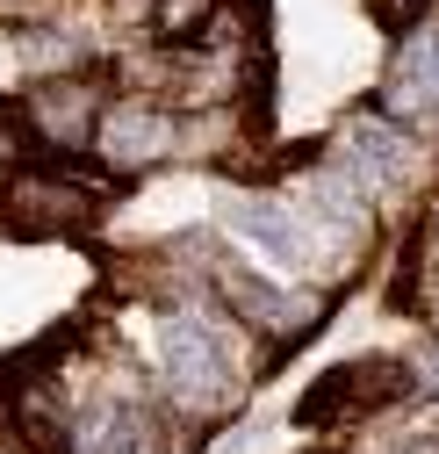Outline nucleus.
I'll return each mask as SVG.
<instances>
[{"mask_svg":"<svg viewBox=\"0 0 439 454\" xmlns=\"http://www.w3.org/2000/svg\"><path fill=\"white\" fill-rule=\"evenodd\" d=\"M158 361H166V382L188 411H224L238 396V375L224 361V347H216V332L195 325V317H166L158 325Z\"/></svg>","mask_w":439,"mask_h":454,"instance_id":"obj_1","label":"nucleus"},{"mask_svg":"<svg viewBox=\"0 0 439 454\" xmlns=\"http://www.w3.org/2000/svg\"><path fill=\"white\" fill-rule=\"evenodd\" d=\"M404 361H389V354H367V361H346V368H332L303 404H296V426H339L346 411H367V404H389V396H404Z\"/></svg>","mask_w":439,"mask_h":454,"instance_id":"obj_2","label":"nucleus"},{"mask_svg":"<svg viewBox=\"0 0 439 454\" xmlns=\"http://www.w3.org/2000/svg\"><path fill=\"white\" fill-rule=\"evenodd\" d=\"M94 145H101L108 166L137 174V166H151L158 152L173 145V116H158L151 101H123V108H108V116L94 123Z\"/></svg>","mask_w":439,"mask_h":454,"instance_id":"obj_3","label":"nucleus"},{"mask_svg":"<svg viewBox=\"0 0 439 454\" xmlns=\"http://www.w3.org/2000/svg\"><path fill=\"white\" fill-rule=\"evenodd\" d=\"M389 116H418V123H439V29H418L397 66H389Z\"/></svg>","mask_w":439,"mask_h":454,"instance_id":"obj_4","label":"nucleus"},{"mask_svg":"<svg viewBox=\"0 0 439 454\" xmlns=\"http://www.w3.org/2000/svg\"><path fill=\"white\" fill-rule=\"evenodd\" d=\"M224 223L245 239V246H259V253H273V260H296L303 253V239H296V216L281 209V202H266V195H231L224 202Z\"/></svg>","mask_w":439,"mask_h":454,"instance_id":"obj_5","label":"nucleus"},{"mask_svg":"<svg viewBox=\"0 0 439 454\" xmlns=\"http://www.w3.org/2000/svg\"><path fill=\"white\" fill-rule=\"evenodd\" d=\"M29 116H36V130L50 145H87L94 137V94L87 87H43L29 101Z\"/></svg>","mask_w":439,"mask_h":454,"instance_id":"obj_6","label":"nucleus"},{"mask_svg":"<svg viewBox=\"0 0 439 454\" xmlns=\"http://www.w3.org/2000/svg\"><path fill=\"white\" fill-rule=\"evenodd\" d=\"M8 202L22 209V223H36V231H58V223L87 216V188H73V181H22Z\"/></svg>","mask_w":439,"mask_h":454,"instance_id":"obj_7","label":"nucleus"},{"mask_svg":"<svg viewBox=\"0 0 439 454\" xmlns=\"http://www.w3.org/2000/svg\"><path fill=\"white\" fill-rule=\"evenodd\" d=\"M346 166H353L360 181H397V174H404V145H397V130L353 123V130H346Z\"/></svg>","mask_w":439,"mask_h":454,"instance_id":"obj_8","label":"nucleus"},{"mask_svg":"<svg viewBox=\"0 0 439 454\" xmlns=\"http://www.w3.org/2000/svg\"><path fill=\"white\" fill-rule=\"evenodd\" d=\"M101 454H166V433L151 426L144 404H116L101 426Z\"/></svg>","mask_w":439,"mask_h":454,"instance_id":"obj_9","label":"nucleus"},{"mask_svg":"<svg viewBox=\"0 0 439 454\" xmlns=\"http://www.w3.org/2000/svg\"><path fill=\"white\" fill-rule=\"evenodd\" d=\"M224 303L238 317H252V325H289L296 317V303L281 289H266V281H252V274H224Z\"/></svg>","mask_w":439,"mask_h":454,"instance_id":"obj_10","label":"nucleus"},{"mask_svg":"<svg viewBox=\"0 0 439 454\" xmlns=\"http://www.w3.org/2000/svg\"><path fill=\"white\" fill-rule=\"evenodd\" d=\"M209 15V0H166V8H158V36H181L188 22H202Z\"/></svg>","mask_w":439,"mask_h":454,"instance_id":"obj_11","label":"nucleus"},{"mask_svg":"<svg viewBox=\"0 0 439 454\" xmlns=\"http://www.w3.org/2000/svg\"><path fill=\"white\" fill-rule=\"evenodd\" d=\"M0 159H15V123L0 116Z\"/></svg>","mask_w":439,"mask_h":454,"instance_id":"obj_12","label":"nucleus"}]
</instances>
